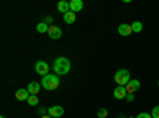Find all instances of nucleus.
Here are the masks:
<instances>
[{"label": "nucleus", "instance_id": "obj_1", "mask_svg": "<svg viewBox=\"0 0 159 118\" xmlns=\"http://www.w3.org/2000/svg\"><path fill=\"white\" fill-rule=\"evenodd\" d=\"M70 67H72V64L67 58H57L54 61V64H52V70L56 72V75H65V73H69L70 72Z\"/></svg>", "mask_w": 159, "mask_h": 118}, {"label": "nucleus", "instance_id": "obj_2", "mask_svg": "<svg viewBox=\"0 0 159 118\" xmlns=\"http://www.w3.org/2000/svg\"><path fill=\"white\" fill-rule=\"evenodd\" d=\"M59 85H61V78H59V75H46V77L42 78V86H43L45 89H48V91H54V89H57Z\"/></svg>", "mask_w": 159, "mask_h": 118}, {"label": "nucleus", "instance_id": "obj_3", "mask_svg": "<svg viewBox=\"0 0 159 118\" xmlns=\"http://www.w3.org/2000/svg\"><path fill=\"white\" fill-rule=\"evenodd\" d=\"M130 80L132 78H130V73H129L127 69H119L115 73V82L118 83V86H126Z\"/></svg>", "mask_w": 159, "mask_h": 118}, {"label": "nucleus", "instance_id": "obj_4", "mask_svg": "<svg viewBox=\"0 0 159 118\" xmlns=\"http://www.w3.org/2000/svg\"><path fill=\"white\" fill-rule=\"evenodd\" d=\"M35 72H37L38 75H42V77L49 75V73H48V72H49V65H48V62H45V61H38V62L35 64Z\"/></svg>", "mask_w": 159, "mask_h": 118}, {"label": "nucleus", "instance_id": "obj_5", "mask_svg": "<svg viewBox=\"0 0 159 118\" xmlns=\"http://www.w3.org/2000/svg\"><path fill=\"white\" fill-rule=\"evenodd\" d=\"M48 115L52 116V118H61V116L64 115V107H61V106H52V107L48 109Z\"/></svg>", "mask_w": 159, "mask_h": 118}, {"label": "nucleus", "instance_id": "obj_6", "mask_svg": "<svg viewBox=\"0 0 159 118\" xmlns=\"http://www.w3.org/2000/svg\"><path fill=\"white\" fill-rule=\"evenodd\" d=\"M132 32H134V31H132V26L130 24H121V26H118V34L119 35H123V37H127V35H130Z\"/></svg>", "mask_w": 159, "mask_h": 118}, {"label": "nucleus", "instance_id": "obj_7", "mask_svg": "<svg viewBox=\"0 0 159 118\" xmlns=\"http://www.w3.org/2000/svg\"><path fill=\"white\" fill-rule=\"evenodd\" d=\"M126 89H127V93L134 94L137 89H140V82H139V80H135V78H132V80L126 85Z\"/></svg>", "mask_w": 159, "mask_h": 118}, {"label": "nucleus", "instance_id": "obj_8", "mask_svg": "<svg viewBox=\"0 0 159 118\" xmlns=\"http://www.w3.org/2000/svg\"><path fill=\"white\" fill-rule=\"evenodd\" d=\"M48 35H49L51 38H54V40H57V38L62 37V31H61V27H57V26H49Z\"/></svg>", "mask_w": 159, "mask_h": 118}, {"label": "nucleus", "instance_id": "obj_9", "mask_svg": "<svg viewBox=\"0 0 159 118\" xmlns=\"http://www.w3.org/2000/svg\"><path fill=\"white\" fill-rule=\"evenodd\" d=\"M113 96H115V99H126V96H127L126 86H118V88H115Z\"/></svg>", "mask_w": 159, "mask_h": 118}, {"label": "nucleus", "instance_id": "obj_10", "mask_svg": "<svg viewBox=\"0 0 159 118\" xmlns=\"http://www.w3.org/2000/svg\"><path fill=\"white\" fill-rule=\"evenodd\" d=\"M40 86H42V83H38V82H30L29 83L27 91L30 93V96H37V93L40 91Z\"/></svg>", "mask_w": 159, "mask_h": 118}, {"label": "nucleus", "instance_id": "obj_11", "mask_svg": "<svg viewBox=\"0 0 159 118\" xmlns=\"http://www.w3.org/2000/svg\"><path fill=\"white\" fill-rule=\"evenodd\" d=\"M29 97H30V93L27 91V88L18 89V91H16V99H18V101H27Z\"/></svg>", "mask_w": 159, "mask_h": 118}, {"label": "nucleus", "instance_id": "obj_12", "mask_svg": "<svg viewBox=\"0 0 159 118\" xmlns=\"http://www.w3.org/2000/svg\"><path fill=\"white\" fill-rule=\"evenodd\" d=\"M83 7H84V5H83L81 0H72V2H70V11H73V13L81 11Z\"/></svg>", "mask_w": 159, "mask_h": 118}, {"label": "nucleus", "instance_id": "obj_13", "mask_svg": "<svg viewBox=\"0 0 159 118\" xmlns=\"http://www.w3.org/2000/svg\"><path fill=\"white\" fill-rule=\"evenodd\" d=\"M57 10L61 11V13H69L70 11V2H65V0H61V2L57 3Z\"/></svg>", "mask_w": 159, "mask_h": 118}, {"label": "nucleus", "instance_id": "obj_14", "mask_svg": "<svg viewBox=\"0 0 159 118\" xmlns=\"http://www.w3.org/2000/svg\"><path fill=\"white\" fill-rule=\"evenodd\" d=\"M64 21L67 22V24H73L75 21H76V15L73 11H69V13H65L64 15Z\"/></svg>", "mask_w": 159, "mask_h": 118}, {"label": "nucleus", "instance_id": "obj_15", "mask_svg": "<svg viewBox=\"0 0 159 118\" xmlns=\"http://www.w3.org/2000/svg\"><path fill=\"white\" fill-rule=\"evenodd\" d=\"M49 31V26L43 21V22H40V24H37V32H40V34H45V32H48Z\"/></svg>", "mask_w": 159, "mask_h": 118}, {"label": "nucleus", "instance_id": "obj_16", "mask_svg": "<svg viewBox=\"0 0 159 118\" xmlns=\"http://www.w3.org/2000/svg\"><path fill=\"white\" fill-rule=\"evenodd\" d=\"M130 26H132V31H134V32H137V34L143 31V24H142L140 21H135V22H132Z\"/></svg>", "mask_w": 159, "mask_h": 118}, {"label": "nucleus", "instance_id": "obj_17", "mask_svg": "<svg viewBox=\"0 0 159 118\" xmlns=\"http://www.w3.org/2000/svg\"><path fill=\"white\" fill-rule=\"evenodd\" d=\"M27 102H29V106H38V97L37 96H30L29 99H27Z\"/></svg>", "mask_w": 159, "mask_h": 118}, {"label": "nucleus", "instance_id": "obj_18", "mask_svg": "<svg viewBox=\"0 0 159 118\" xmlns=\"http://www.w3.org/2000/svg\"><path fill=\"white\" fill-rule=\"evenodd\" d=\"M107 115H108L107 109H99V110H97V116H99V118H107Z\"/></svg>", "mask_w": 159, "mask_h": 118}, {"label": "nucleus", "instance_id": "obj_19", "mask_svg": "<svg viewBox=\"0 0 159 118\" xmlns=\"http://www.w3.org/2000/svg\"><path fill=\"white\" fill-rule=\"evenodd\" d=\"M151 116H153V118H159V106L153 107V110H151Z\"/></svg>", "mask_w": 159, "mask_h": 118}, {"label": "nucleus", "instance_id": "obj_20", "mask_svg": "<svg viewBox=\"0 0 159 118\" xmlns=\"http://www.w3.org/2000/svg\"><path fill=\"white\" fill-rule=\"evenodd\" d=\"M137 118H153L151 113H147V112H142L140 115H137Z\"/></svg>", "mask_w": 159, "mask_h": 118}, {"label": "nucleus", "instance_id": "obj_21", "mask_svg": "<svg viewBox=\"0 0 159 118\" xmlns=\"http://www.w3.org/2000/svg\"><path fill=\"white\" fill-rule=\"evenodd\" d=\"M45 22L46 24H51L52 22V16H45Z\"/></svg>", "mask_w": 159, "mask_h": 118}, {"label": "nucleus", "instance_id": "obj_22", "mask_svg": "<svg viewBox=\"0 0 159 118\" xmlns=\"http://www.w3.org/2000/svg\"><path fill=\"white\" fill-rule=\"evenodd\" d=\"M126 99H127L129 102H132V101H134V94H130V93H127V96H126Z\"/></svg>", "mask_w": 159, "mask_h": 118}, {"label": "nucleus", "instance_id": "obj_23", "mask_svg": "<svg viewBox=\"0 0 159 118\" xmlns=\"http://www.w3.org/2000/svg\"><path fill=\"white\" fill-rule=\"evenodd\" d=\"M40 118H52V116H49V115H42Z\"/></svg>", "mask_w": 159, "mask_h": 118}, {"label": "nucleus", "instance_id": "obj_24", "mask_svg": "<svg viewBox=\"0 0 159 118\" xmlns=\"http://www.w3.org/2000/svg\"><path fill=\"white\" fill-rule=\"evenodd\" d=\"M119 118H126V116H119Z\"/></svg>", "mask_w": 159, "mask_h": 118}, {"label": "nucleus", "instance_id": "obj_25", "mask_svg": "<svg viewBox=\"0 0 159 118\" xmlns=\"http://www.w3.org/2000/svg\"><path fill=\"white\" fill-rule=\"evenodd\" d=\"M127 118H134V116H127Z\"/></svg>", "mask_w": 159, "mask_h": 118}, {"label": "nucleus", "instance_id": "obj_26", "mask_svg": "<svg viewBox=\"0 0 159 118\" xmlns=\"http://www.w3.org/2000/svg\"><path fill=\"white\" fill-rule=\"evenodd\" d=\"M157 86H159V82H157Z\"/></svg>", "mask_w": 159, "mask_h": 118}]
</instances>
